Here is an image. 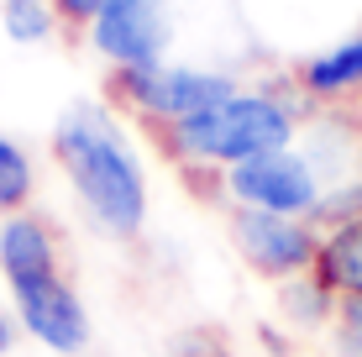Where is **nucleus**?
I'll list each match as a JSON object with an SVG mask.
<instances>
[{"instance_id":"1","label":"nucleus","mask_w":362,"mask_h":357,"mask_svg":"<svg viewBox=\"0 0 362 357\" xmlns=\"http://www.w3.org/2000/svg\"><path fill=\"white\" fill-rule=\"evenodd\" d=\"M47 158L58 163L84 226L105 242H136L153 216V184L132 127L110 100H69L47 131Z\"/></svg>"},{"instance_id":"2","label":"nucleus","mask_w":362,"mask_h":357,"mask_svg":"<svg viewBox=\"0 0 362 357\" xmlns=\"http://www.w3.org/2000/svg\"><path fill=\"white\" fill-rule=\"evenodd\" d=\"M310 116H315V105L305 100L289 69V74H268V79H242V90H231L226 100L194 110L163 131H147V137L179 174L216 184L226 168L247 163V158L294 147Z\"/></svg>"},{"instance_id":"3","label":"nucleus","mask_w":362,"mask_h":357,"mask_svg":"<svg viewBox=\"0 0 362 357\" xmlns=\"http://www.w3.org/2000/svg\"><path fill=\"white\" fill-rule=\"evenodd\" d=\"M231 90H242L231 69L216 64H179V58H163V64H147V69H116L105 74V100L110 110L132 121L142 131H163L173 121L194 116V110L226 100Z\"/></svg>"},{"instance_id":"4","label":"nucleus","mask_w":362,"mask_h":357,"mask_svg":"<svg viewBox=\"0 0 362 357\" xmlns=\"http://www.w3.org/2000/svg\"><path fill=\"white\" fill-rule=\"evenodd\" d=\"M226 211H273V216H315L320 194H326V179L315 174V163L305 158V147H279V153L247 158V163L226 168L216 184H210Z\"/></svg>"},{"instance_id":"5","label":"nucleus","mask_w":362,"mask_h":357,"mask_svg":"<svg viewBox=\"0 0 362 357\" xmlns=\"http://www.w3.org/2000/svg\"><path fill=\"white\" fill-rule=\"evenodd\" d=\"M79 37L105 64V74L163 64L173 47V6L168 0H105Z\"/></svg>"},{"instance_id":"6","label":"nucleus","mask_w":362,"mask_h":357,"mask_svg":"<svg viewBox=\"0 0 362 357\" xmlns=\"http://www.w3.org/2000/svg\"><path fill=\"white\" fill-rule=\"evenodd\" d=\"M6 310H11V321H16L21 336L37 341V347L53 352V357H84L90 341H95L90 305H84V294L69 274L6 289Z\"/></svg>"},{"instance_id":"7","label":"nucleus","mask_w":362,"mask_h":357,"mask_svg":"<svg viewBox=\"0 0 362 357\" xmlns=\"http://www.w3.org/2000/svg\"><path fill=\"white\" fill-rule=\"evenodd\" d=\"M226 237L247 274L284 284L315 268L320 252V226L305 216H273V211H226Z\"/></svg>"},{"instance_id":"8","label":"nucleus","mask_w":362,"mask_h":357,"mask_svg":"<svg viewBox=\"0 0 362 357\" xmlns=\"http://www.w3.org/2000/svg\"><path fill=\"white\" fill-rule=\"evenodd\" d=\"M53 274H69L64 268V231L37 205L16 211V216H0V284L21 289V284H37V279H53Z\"/></svg>"},{"instance_id":"9","label":"nucleus","mask_w":362,"mask_h":357,"mask_svg":"<svg viewBox=\"0 0 362 357\" xmlns=\"http://www.w3.org/2000/svg\"><path fill=\"white\" fill-rule=\"evenodd\" d=\"M294 84L305 90V100L315 110H341L362 100V27L305 53L294 64Z\"/></svg>"},{"instance_id":"10","label":"nucleus","mask_w":362,"mask_h":357,"mask_svg":"<svg viewBox=\"0 0 362 357\" xmlns=\"http://www.w3.org/2000/svg\"><path fill=\"white\" fill-rule=\"evenodd\" d=\"M336 300H341V294H336L315 268L299 274V279L273 284V305H279V315H284L289 331H326L331 315H336Z\"/></svg>"},{"instance_id":"11","label":"nucleus","mask_w":362,"mask_h":357,"mask_svg":"<svg viewBox=\"0 0 362 357\" xmlns=\"http://www.w3.org/2000/svg\"><path fill=\"white\" fill-rule=\"evenodd\" d=\"M315 274L336 294H362V221H341V226L320 231Z\"/></svg>"},{"instance_id":"12","label":"nucleus","mask_w":362,"mask_h":357,"mask_svg":"<svg viewBox=\"0 0 362 357\" xmlns=\"http://www.w3.org/2000/svg\"><path fill=\"white\" fill-rule=\"evenodd\" d=\"M37 189H42V163H37V153L0 127V216L32 211Z\"/></svg>"},{"instance_id":"13","label":"nucleus","mask_w":362,"mask_h":357,"mask_svg":"<svg viewBox=\"0 0 362 357\" xmlns=\"http://www.w3.org/2000/svg\"><path fill=\"white\" fill-rule=\"evenodd\" d=\"M0 32L16 47H53L69 27L53 0H0Z\"/></svg>"},{"instance_id":"14","label":"nucleus","mask_w":362,"mask_h":357,"mask_svg":"<svg viewBox=\"0 0 362 357\" xmlns=\"http://www.w3.org/2000/svg\"><path fill=\"white\" fill-rule=\"evenodd\" d=\"M315 221L320 231L326 226H341V221H362V168L357 174H346L341 184H331L326 194H320V205H315Z\"/></svg>"},{"instance_id":"15","label":"nucleus","mask_w":362,"mask_h":357,"mask_svg":"<svg viewBox=\"0 0 362 357\" xmlns=\"http://www.w3.org/2000/svg\"><path fill=\"white\" fill-rule=\"evenodd\" d=\"M326 341H331V357H362V294H341L336 300Z\"/></svg>"},{"instance_id":"16","label":"nucleus","mask_w":362,"mask_h":357,"mask_svg":"<svg viewBox=\"0 0 362 357\" xmlns=\"http://www.w3.org/2000/svg\"><path fill=\"white\" fill-rule=\"evenodd\" d=\"M53 6H58V16H64L69 32H84V27H90V16L105 6V0H53Z\"/></svg>"},{"instance_id":"17","label":"nucleus","mask_w":362,"mask_h":357,"mask_svg":"<svg viewBox=\"0 0 362 357\" xmlns=\"http://www.w3.org/2000/svg\"><path fill=\"white\" fill-rule=\"evenodd\" d=\"M16 336H21V331H16V321H11V310H6V300H0V357H6L11 347H16Z\"/></svg>"}]
</instances>
